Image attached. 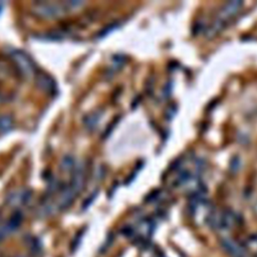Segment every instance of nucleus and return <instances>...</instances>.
Masks as SVG:
<instances>
[{"instance_id":"39448f33","label":"nucleus","mask_w":257,"mask_h":257,"mask_svg":"<svg viewBox=\"0 0 257 257\" xmlns=\"http://www.w3.org/2000/svg\"><path fill=\"white\" fill-rule=\"evenodd\" d=\"M22 222L21 213H15L9 220L0 225V241L16 231Z\"/></svg>"},{"instance_id":"0eeeda50","label":"nucleus","mask_w":257,"mask_h":257,"mask_svg":"<svg viewBox=\"0 0 257 257\" xmlns=\"http://www.w3.org/2000/svg\"><path fill=\"white\" fill-rule=\"evenodd\" d=\"M10 128H11V118L8 116L0 117V131L3 133H6Z\"/></svg>"},{"instance_id":"f03ea898","label":"nucleus","mask_w":257,"mask_h":257,"mask_svg":"<svg viewBox=\"0 0 257 257\" xmlns=\"http://www.w3.org/2000/svg\"><path fill=\"white\" fill-rule=\"evenodd\" d=\"M242 5V1H229L225 3L219 10L216 19L211 23L208 29V35L212 36L223 29L225 24L241 10Z\"/></svg>"},{"instance_id":"20e7f679","label":"nucleus","mask_w":257,"mask_h":257,"mask_svg":"<svg viewBox=\"0 0 257 257\" xmlns=\"http://www.w3.org/2000/svg\"><path fill=\"white\" fill-rule=\"evenodd\" d=\"M31 200V193L28 190H18L11 193L7 197V204L12 208H21L29 203Z\"/></svg>"},{"instance_id":"f257e3e1","label":"nucleus","mask_w":257,"mask_h":257,"mask_svg":"<svg viewBox=\"0 0 257 257\" xmlns=\"http://www.w3.org/2000/svg\"><path fill=\"white\" fill-rule=\"evenodd\" d=\"M84 3L82 1L67 0V1H43L35 2L32 6V11L44 18H56L68 12L79 9Z\"/></svg>"},{"instance_id":"423d86ee","label":"nucleus","mask_w":257,"mask_h":257,"mask_svg":"<svg viewBox=\"0 0 257 257\" xmlns=\"http://www.w3.org/2000/svg\"><path fill=\"white\" fill-rule=\"evenodd\" d=\"M13 57L15 59V61L18 63L20 69L26 73V74H31L33 72V66L31 64V62L29 61V59L24 55L22 54L21 52L19 51H15L13 53Z\"/></svg>"},{"instance_id":"7ed1b4c3","label":"nucleus","mask_w":257,"mask_h":257,"mask_svg":"<svg viewBox=\"0 0 257 257\" xmlns=\"http://www.w3.org/2000/svg\"><path fill=\"white\" fill-rule=\"evenodd\" d=\"M221 245L230 257H247L245 247L231 238H223L221 240Z\"/></svg>"}]
</instances>
